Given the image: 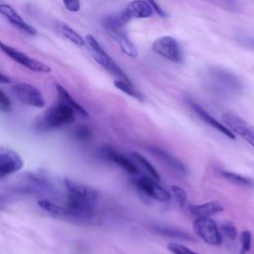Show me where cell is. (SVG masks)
<instances>
[{
	"label": "cell",
	"mask_w": 254,
	"mask_h": 254,
	"mask_svg": "<svg viewBox=\"0 0 254 254\" xmlns=\"http://www.w3.org/2000/svg\"><path fill=\"white\" fill-rule=\"evenodd\" d=\"M67 190V199L64 203L50 199H41L38 205L45 211L76 221H89L94 218L99 198L98 191L92 187L77 183L71 179L64 180Z\"/></svg>",
	"instance_id": "1"
},
{
	"label": "cell",
	"mask_w": 254,
	"mask_h": 254,
	"mask_svg": "<svg viewBox=\"0 0 254 254\" xmlns=\"http://www.w3.org/2000/svg\"><path fill=\"white\" fill-rule=\"evenodd\" d=\"M205 85L210 92L219 96H234L241 91L240 81L230 72L219 68L210 69L205 77Z\"/></svg>",
	"instance_id": "2"
},
{
	"label": "cell",
	"mask_w": 254,
	"mask_h": 254,
	"mask_svg": "<svg viewBox=\"0 0 254 254\" xmlns=\"http://www.w3.org/2000/svg\"><path fill=\"white\" fill-rule=\"evenodd\" d=\"M75 119V111L68 104L60 100L52 105L40 118L37 126L41 131H50L66 126Z\"/></svg>",
	"instance_id": "3"
},
{
	"label": "cell",
	"mask_w": 254,
	"mask_h": 254,
	"mask_svg": "<svg viewBox=\"0 0 254 254\" xmlns=\"http://www.w3.org/2000/svg\"><path fill=\"white\" fill-rule=\"evenodd\" d=\"M85 45L87 46L92 58L97 62V64L102 66L108 73L116 77L117 79L124 81H131L121 67L113 61V59L103 50L100 44L92 35H86L84 37Z\"/></svg>",
	"instance_id": "4"
},
{
	"label": "cell",
	"mask_w": 254,
	"mask_h": 254,
	"mask_svg": "<svg viewBox=\"0 0 254 254\" xmlns=\"http://www.w3.org/2000/svg\"><path fill=\"white\" fill-rule=\"evenodd\" d=\"M154 10L146 0H134L122 11L106 17L105 19L113 24L124 26L132 19L149 18L153 15Z\"/></svg>",
	"instance_id": "5"
},
{
	"label": "cell",
	"mask_w": 254,
	"mask_h": 254,
	"mask_svg": "<svg viewBox=\"0 0 254 254\" xmlns=\"http://www.w3.org/2000/svg\"><path fill=\"white\" fill-rule=\"evenodd\" d=\"M0 50L5 53L9 58L14 60L15 62L19 63L21 65L25 66L26 68L39 73H49L51 72V67L47 65L46 64L35 60L33 58H30L25 53L17 50L14 47H11L4 42L0 41Z\"/></svg>",
	"instance_id": "6"
},
{
	"label": "cell",
	"mask_w": 254,
	"mask_h": 254,
	"mask_svg": "<svg viewBox=\"0 0 254 254\" xmlns=\"http://www.w3.org/2000/svg\"><path fill=\"white\" fill-rule=\"evenodd\" d=\"M192 226L195 234L205 243L213 246L221 244L222 236L219 228L210 217H196Z\"/></svg>",
	"instance_id": "7"
},
{
	"label": "cell",
	"mask_w": 254,
	"mask_h": 254,
	"mask_svg": "<svg viewBox=\"0 0 254 254\" xmlns=\"http://www.w3.org/2000/svg\"><path fill=\"white\" fill-rule=\"evenodd\" d=\"M222 120L234 135H238L254 148V127L250 123L233 112H225Z\"/></svg>",
	"instance_id": "8"
},
{
	"label": "cell",
	"mask_w": 254,
	"mask_h": 254,
	"mask_svg": "<svg viewBox=\"0 0 254 254\" xmlns=\"http://www.w3.org/2000/svg\"><path fill=\"white\" fill-rule=\"evenodd\" d=\"M12 92L19 101L27 105L41 108L46 104L41 91L32 84L25 82L16 83L12 86Z\"/></svg>",
	"instance_id": "9"
},
{
	"label": "cell",
	"mask_w": 254,
	"mask_h": 254,
	"mask_svg": "<svg viewBox=\"0 0 254 254\" xmlns=\"http://www.w3.org/2000/svg\"><path fill=\"white\" fill-rule=\"evenodd\" d=\"M103 27L107 34L117 43V45L125 55H127L130 58H137V49L131 42V40L128 38L127 34L123 31L122 26H118L104 19Z\"/></svg>",
	"instance_id": "10"
},
{
	"label": "cell",
	"mask_w": 254,
	"mask_h": 254,
	"mask_svg": "<svg viewBox=\"0 0 254 254\" xmlns=\"http://www.w3.org/2000/svg\"><path fill=\"white\" fill-rule=\"evenodd\" d=\"M23 167L24 161L16 151L0 146V179L15 174Z\"/></svg>",
	"instance_id": "11"
},
{
	"label": "cell",
	"mask_w": 254,
	"mask_h": 254,
	"mask_svg": "<svg viewBox=\"0 0 254 254\" xmlns=\"http://www.w3.org/2000/svg\"><path fill=\"white\" fill-rule=\"evenodd\" d=\"M152 48L155 53L172 62L179 63L182 60V53L179 43L173 37L163 36L156 39L152 45Z\"/></svg>",
	"instance_id": "12"
},
{
	"label": "cell",
	"mask_w": 254,
	"mask_h": 254,
	"mask_svg": "<svg viewBox=\"0 0 254 254\" xmlns=\"http://www.w3.org/2000/svg\"><path fill=\"white\" fill-rule=\"evenodd\" d=\"M135 184L143 193L155 200L167 202L171 199V194L169 191L159 185L158 181L150 177H141L136 180Z\"/></svg>",
	"instance_id": "13"
},
{
	"label": "cell",
	"mask_w": 254,
	"mask_h": 254,
	"mask_svg": "<svg viewBox=\"0 0 254 254\" xmlns=\"http://www.w3.org/2000/svg\"><path fill=\"white\" fill-rule=\"evenodd\" d=\"M0 14L7 20L9 21L13 26L18 28L19 30L23 31L24 33L28 35H36L37 30L29 25L16 11L13 7H11L8 4H0Z\"/></svg>",
	"instance_id": "14"
},
{
	"label": "cell",
	"mask_w": 254,
	"mask_h": 254,
	"mask_svg": "<svg viewBox=\"0 0 254 254\" xmlns=\"http://www.w3.org/2000/svg\"><path fill=\"white\" fill-rule=\"evenodd\" d=\"M191 108L196 112V114L205 122L207 123L209 126H211L212 128H214L216 131L220 132L222 135L226 136L227 138L234 140L235 139V135L221 122H219L217 119H215L211 114H209L205 109H203L201 106H199L198 104H196L195 102L190 101V102Z\"/></svg>",
	"instance_id": "15"
},
{
	"label": "cell",
	"mask_w": 254,
	"mask_h": 254,
	"mask_svg": "<svg viewBox=\"0 0 254 254\" xmlns=\"http://www.w3.org/2000/svg\"><path fill=\"white\" fill-rule=\"evenodd\" d=\"M150 151L153 155H155L160 161H162L168 168H170L174 172L182 175L187 174V169L185 165L166 150L161 149L159 147H151Z\"/></svg>",
	"instance_id": "16"
},
{
	"label": "cell",
	"mask_w": 254,
	"mask_h": 254,
	"mask_svg": "<svg viewBox=\"0 0 254 254\" xmlns=\"http://www.w3.org/2000/svg\"><path fill=\"white\" fill-rule=\"evenodd\" d=\"M103 154L109 161L115 163L118 167H120L122 170H124L128 174L137 175L139 173V169L133 163L132 160H129L125 156L116 152L115 150H113L111 148H105L103 150Z\"/></svg>",
	"instance_id": "17"
},
{
	"label": "cell",
	"mask_w": 254,
	"mask_h": 254,
	"mask_svg": "<svg viewBox=\"0 0 254 254\" xmlns=\"http://www.w3.org/2000/svg\"><path fill=\"white\" fill-rule=\"evenodd\" d=\"M190 212L195 217H211L223 210V206L219 201H208L202 204L190 205Z\"/></svg>",
	"instance_id": "18"
},
{
	"label": "cell",
	"mask_w": 254,
	"mask_h": 254,
	"mask_svg": "<svg viewBox=\"0 0 254 254\" xmlns=\"http://www.w3.org/2000/svg\"><path fill=\"white\" fill-rule=\"evenodd\" d=\"M56 88H57V91H58V95L60 97V100L64 101V103L68 104L70 107H72L74 109L75 112H77L79 115H81L82 117L86 118L88 117V112L78 103L76 102L73 97L68 93V91L63 87L61 84L59 83H56Z\"/></svg>",
	"instance_id": "19"
},
{
	"label": "cell",
	"mask_w": 254,
	"mask_h": 254,
	"mask_svg": "<svg viewBox=\"0 0 254 254\" xmlns=\"http://www.w3.org/2000/svg\"><path fill=\"white\" fill-rule=\"evenodd\" d=\"M130 157L133 161V163L136 165V166H139L140 169H142L144 172H146L148 174V177L156 180V181H159L160 180V175L159 173L157 172V170L153 167V165L146 159L144 158L141 154L139 153H136V152H132L130 154Z\"/></svg>",
	"instance_id": "20"
},
{
	"label": "cell",
	"mask_w": 254,
	"mask_h": 254,
	"mask_svg": "<svg viewBox=\"0 0 254 254\" xmlns=\"http://www.w3.org/2000/svg\"><path fill=\"white\" fill-rule=\"evenodd\" d=\"M114 86L116 88H118L119 90H121L122 92L128 94L129 96L134 97L137 100H140V101L144 100V95L142 94L141 91H139L135 87V85L133 84L132 81H124V80L116 79V80H114Z\"/></svg>",
	"instance_id": "21"
},
{
	"label": "cell",
	"mask_w": 254,
	"mask_h": 254,
	"mask_svg": "<svg viewBox=\"0 0 254 254\" xmlns=\"http://www.w3.org/2000/svg\"><path fill=\"white\" fill-rule=\"evenodd\" d=\"M60 31L61 33L67 39L69 40L71 43H73L74 45L76 46H79V47H82L85 45V42H84V38H82L75 30H73L71 27H69L67 24H61V27H60Z\"/></svg>",
	"instance_id": "22"
},
{
	"label": "cell",
	"mask_w": 254,
	"mask_h": 254,
	"mask_svg": "<svg viewBox=\"0 0 254 254\" xmlns=\"http://www.w3.org/2000/svg\"><path fill=\"white\" fill-rule=\"evenodd\" d=\"M221 176L230 184L239 186V187H250L252 186V181L244 176L239 174L229 172V171H221Z\"/></svg>",
	"instance_id": "23"
},
{
	"label": "cell",
	"mask_w": 254,
	"mask_h": 254,
	"mask_svg": "<svg viewBox=\"0 0 254 254\" xmlns=\"http://www.w3.org/2000/svg\"><path fill=\"white\" fill-rule=\"evenodd\" d=\"M219 231L221 233V236H224L226 239L233 241L237 237V230L235 228V225L233 222L224 220L219 225Z\"/></svg>",
	"instance_id": "24"
},
{
	"label": "cell",
	"mask_w": 254,
	"mask_h": 254,
	"mask_svg": "<svg viewBox=\"0 0 254 254\" xmlns=\"http://www.w3.org/2000/svg\"><path fill=\"white\" fill-rule=\"evenodd\" d=\"M156 231L162 235H166L169 237H175V238H182V239H191V237L190 235H188V233L182 231V230H178L176 228H170V227H162V226H158L156 227Z\"/></svg>",
	"instance_id": "25"
},
{
	"label": "cell",
	"mask_w": 254,
	"mask_h": 254,
	"mask_svg": "<svg viewBox=\"0 0 254 254\" xmlns=\"http://www.w3.org/2000/svg\"><path fill=\"white\" fill-rule=\"evenodd\" d=\"M171 190H172L173 196H174L175 200L177 201V203L181 207H184L187 203V192L185 191V190L178 185H173L171 187Z\"/></svg>",
	"instance_id": "26"
},
{
	"label": "cell",
	"mask_w": 254,
	"mask_h": 254,
	"mask_svg": "<svg viewBox=\"0 0 254 254\" xmlns=\"http://www.w3.org/2000/svg\"><path fill=\"white\" fill-rule=\"evenodd\" d=\"M167 248L173 254H198L191 250L190 248L177 242H170L167 245Z\"/></svg>",
	"instance_id": "27"
},
{
	"label": "cell",
	"mask_w": 254,
	"mask_h": 254,
	"mask_svg": "<svg viewBox=\"0 0 254 254\" xmlns=\"http://www.w3.org/2000/svg\"><path fill=\"white\" fill-rule=\"evenodd\" d=\"M240 242H241V250L248 252L251 249L252 245V234L248 230H244L240 234Z\"/></svg>",
	"instance_id": "28"
},
{
	"label": "cell",
	"mask_w": 254,
	"mask_h": 254,
	"mask_svg": "<svg viewBox=\"0 0 254 254\" xmlns=\"http://www.w3.org/2000/svg\"><path fill=\"white\" fill-rule=\"evenodd\" d=\"M13 109L12 101L8 95L0 88V111L8 113Z\"/></svg>",
	"instance_id": "29"
},
{
	"label": "cell",
	"mask_w": 254,
	"mask_h": 254,
	"mask_svg": "<svg viewBox=\"0 0 254 254\" xmlns=\"http://www.w3.org/2000/svg\"><path fill=\"white\" fill-rule=\"evenodd\" d=\"M65 8L70 12H77L80 9L79 0H63Z\"/></svg>",
	"instance_id": "30"
},
{
	"label": "cell",
	"mask_w": 254,
	"mask_h": 254,
	"mask_svg": "<svg viewBox=\"0 0 254 254\" xmlns=\"http://www.w3.org/2000/svg\"><path fill=\"white\" fill-rule=\"evenodd\" d=\"M90 136H91V131L87 127L82 126V127L77 128V130H76V137L78 139L85 140V139L90 138Z\"/></svg>",
	"instance_id": "31"
},
{
	"label": "cell",
	"mask_w": 254,
	"mask_h": 254,
	"mask_svg": "<svg viewBox=\"0 0 254 254\" xmlns=\"http://www.w3.org/2000/svg\"><path fill=\"white\" fill-rule=\"evenodd\" d=\"M147 1V3L152 7V9L154 10V12H156L159 16H161V17H166V14H165V12L163 11V9L157 4V2L155 1V0H146Z\"/></svg>",
	"instance_id": "32"
},
{
	"label": "cell",
	"mask_w": 254,
	"mask_h": 254,
	"mask_svg": "<svg viewBox=\"0 0 254 254\" xmlns=\"http://www.w3.org/2000/svg\"><path fill=\"white\" fill-rule=\"evenodd\" d=\"M0 83H4V84L12 83V79L8 75L3 73L1 70H0Z\"/></svg>",
	"instance_id": "33"
},
{
	"label": "cell",
	"mask_w": 254,
	"mask_h": 254,
	"mask_svg": "<svg viewBox=\"0 0 254 254\" xmlns=\"http://www.w3.org/2000/svg\"><path fill=\"white\" fill-rule=\"evenodd\" d=\"M213 1L219 2L220 4H223V5H225L226 7H229V8L235 7V1L234 0H213Z\"/></svg>",
	"instance_id": "34"
},
{
	"label": "cell",
	"mask_w": 254,
	"mask_h": 254,
	"mask_svg": "<svg viewBox=\"0 0 254 254\" xmlns=\"http://www.w3.org/2000/svg\"><path fill=\"white\" fill-rule=\"evenodd\" d=\"M6 205H7V200L3 196H0V210L4 209Z\"/></svg>",
	"instance_id": "35"
},
{
	"label": "cell",
	"mask_w": 254,
	"mask_h": 254,
	"mask_svg": "<svg viewBox=\"0 0 254 254\" xmlns=\"http://www.w3.org/2000/svg\"><path fill=\"white\" fill-rule=\"evenodd\" d=\"M240 254H246V252H245V251H243V250H241V249H240Z\"/></svg>",
	"instance_id": "36"
},
{
	"label": "cell",
	"mask_w": 254,
	"mask_h": 254,
	"mask_svg": "<svg viewBox=\"0 0 254 254\" xmlns=\"http://www.w3.org/2000/svg\"><path fill=\"white\" fill-rule=\"evenodd\" d=\"M252 44H253V45H254V42H253V43H252Z\"/></svg>",
	"instance_id": "37"
}]
</instances>
